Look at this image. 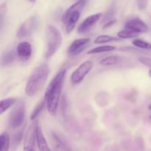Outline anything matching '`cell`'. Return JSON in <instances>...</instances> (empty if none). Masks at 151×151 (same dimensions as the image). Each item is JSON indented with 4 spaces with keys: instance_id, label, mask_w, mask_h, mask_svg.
<instances>
[{
    "instance_id": "1",
    "label": "cell",
    "mask_w": 151,
    "mask_h": 151,
    "mask_svg": "<svg viewBox=\"0 0 151 151\" xmlns=\"http://www.w3.org/2000/svg\"><path fill=\"white\" fill-rule=\"evenodd\" d=\"M66 75V69H62L58 72L50 83L44 94V100L46 102L47 110L49 113L53 116L57 114Z\"/></svg>"
},
{
    "instance_id": "2",
    "label": "cell",
    "mask_w": 151,
    "mask_h": 151,
    "mask_svg": "<svg viewBox=\"0 0 151 151\" xmlns=\"http://www.w3.org/2000/svg\"><path fill=\"white\" fill-rule=\"evenodd\" d=\"M50 73V68L47 63L37 66L29 78L25 86V93L29 97L36 95L45 85Z\"/></svg>"
},
{
    "instance_id": "3",
    "label": "cell",
    "mask_w": 151,
    "mask_h": 151,
    "mask_svg": "<svg viewBox=\"0 0 151 151\" xmlns=\"http://www.w3.org/2000/svg\"><path fill=\"white\" fill-rule=\"evenodd\" d=\"M63 41L61 32L56 27L49 25L47 29V42H46L44 58H50L60 49Z\"/></svg>"
},
{
    "instance_id": "4",
    "label": "cell",
    "mask_w": 151,
    "mask_h": 151,
    "mask_svg": "<svg viewBox=\"0 0 151 151\" xmlns=\"http://www.w3.org/2000/svg\"><path fill=\"white\" fill-rule=\"evenodd\" d=\"M26 107L23 100L16 102L13 106L8 117V126L10 129L16 130L22 128L24 122Z\"/></svg>"
},
{
    "instance_id": "5",
    "label": "cell",
    "mask_w": 151,
    "mask_h": 151,
    "mask_svg": "<svg viewBox=\"0 0 151 151\" xmlns=\"http://www.w3.org/2000/svg\"><path fill=\"white\" fill-rule=\"evenodd\" d=\"M94 67V63L91 60H88L83 62L80 66L72 72L71 75V83L73 85H77L82 82L87 75Z\"/></svg>"
},
{
    "instance_id": "6",
    "label": "cell",
    "mask_w": 151,
    "mask_h": 151,
    "mask_svg": "<svg viewBox=\"0 0 151 151\" xmlns=\"http://www.w3.org/2000/svg\"><path fill=\"white\" fill-rule=\"evenodd\" d=\"M38 25V18L36 16H31L21 24L18 29L16 35L19 38H23L29 36L37 29Z\"/></svg>"
},
{
    "instance_id": "7",
    "label": "cell",
    "mask_w": 151,
    "mask_h": 151,
    "mask_svg": "<svg viewBox=\"0 0 151 151\" xmlns=\"http://www.w3.org/2000/svg\"><path fill=\"white\" fill-rule=\"evenodd\" d=\"M125 29H128L137 34L146 33L148 32V27L145 22L139 18H133L127 21L125 24Z\"/></svg>"
},
{
    "instance_id": "8",
    "label": "cell",
    "mask_w": 151,
    "mask_h": 151,
    "mask_svg": "<svg viewBox=\"0 0 151 151\" xmlns=\"http://www.w3.org/2000/svg\"><path fill=\"white\" fill-rule=\"evenodd\" d=\"M90 39L88 38H81L75 39L72 42L68 48V53L70 55H78L86 48L87 45L89 44Z\"/></svg>"
},
{
    "instance_id": "9",
    "label": "cell",
    "mask_w": 151,
    "mask_h": 151,
    "mask_svg": "<svg viewBox=\"0 0 151 151\" xmlns=\"http://www.w3.org/2000/svg\"><path fill=\"white\" fill-rule=\"evenodd\" d=\"M32 45L27 41H22L16 47V54L19 60L22 61H27L32 56Z\"/></svg>"
},
{
    "instance_id": "10",
    "label": "cell",
    "mask_w": 151,
    "mask_h": 151,
    "mask_svg": "<svg viewBox=\"0 0 151 151\" xmlns=\"http://www.w3.org/2000/svg\"><path fill=\"white\" fill-rule=\"evenodd\" d=\"M102 16L101 13H96V14L91 15L88 16L83 20V22L79 25L78 28V32L79 33H85L87 31L90 29V28L92 27L100 19Z\"/></svg>"
},
{
    "instance_id": "11",
    "label": "cell",
    "mask_w": 151,
    "mask_h": 151,
    "mask_svg": "<svg viewBox=\"0 0 151 151\" xmlns=\"http://www.w3.org/2000/svg\"><path fill=\"white\" fill-rule=\"evenodd\" d=\"M80 16H81V11H76L74 12L65 19L61 20L63 24L66 26V31L67 33H70L73 30L77 22L79 20Z\"/></svg>"
},
{
    "instance_id": "12",
    "label": "cell",
    "mask_w": 151,
    "mask_h": 151,
    "mask_svg": "<svg viewBox=\"0 0 151 151\" xmlns=\"http://www.w3.org/2000/svg\"><path fill=\"white\" fill-rule=\"evenodd\" d=\"M36 145L39 151H52L39 125L37 128L36 131Z\"/></svg>"
},
{
    "instance_id": "13",
    "label": "cell",
    "mask_w": 151,
    "mask_h": 151,
    "mask_svg": "<svg viewBox=\"0 0 151 151\" xmlns=\"http://www.w3.org/2000/svg\"><path fill=\"white\" fill-rule=\"evenodd\" d=\"M24 129L23 127L19 129H18V131L15 133L14 134L12 137L11 139V150L12 151H16V149L19 147V144L21 143V142L22 141V139H24Z\"/></svg>"
},
{
    "instance_id": "14",
    "label": "cell",
    "mask_w": 151,
    "mask_h": 151,
    "mask_svg": "<svg viewBox=\"0 0 151 151\" xmlns=\"http://www.w3.org/2000/svg\"><path fill=\"white\" fill-rule=\"evenodd\" d=\"M122 58L120 56L116 55H111L106 56V58L102 59L100 61V64L103 66H112V65L118 64L120 63Z\"/></svg>"
},
{
    "instance_id": "15",
    "label": "cell",
    "mask_w": 151,
    "mask_h": 151,
    "mask_svg": "<svg viewBox=\"0 0 151 151\" xmlns=\"http://www.w3.org/2000/svg\"><path fill=\"white\" fill-rule=\"evenodd\" d=\"M0 151H9L11 146V140L7 132H3L0 137Z\"/></svg>"
},
{
    "instance_id": "16",
    "label": "cell",
    "mask_w": 151,
    "mask_h": 151,
    "mask_svg": "<svg viewBox=\"0 0 151 151\" xmlns=\"http://www.w3.org/2000/svg\"><path fill=\"white\" fill-rule=\"evenodd\" d=\"M16 103V100L13 97L3 99L0 102V114H3L6 111L14 106Z\"/></svg>"
},
{
    "instance_id": "17",
    "label": "cell",
    "mask_w": 151,
    "mask_h": 151,
    "mask_svg": "<svg viewBox=\"0 0 151 151\" xmlns=\"http://www.w3.org/2000/svg\"><path fill=\"white\" fill-rule=\"evenodd\" d=\"M116 50V47L114 46L111 45H103L100 47H97L95 48H93L91 50H88L87 54L93 55V54H99V53L108 52L114 51Z\"/></svg>"
},
{
    "instance_id": "18",
    "label": "cell",
    "mask_w": 151,
    "mask_h": 151,
    "mask_svg": "<svg viewBox=\"0 0 151 151\" xmlns=\"http://www.w3.org/2000/svg\"><path fill=\"white\" fill-rule=\"evenodd\" d=\"M120 38H118V37L111 36V35H100L95 38L94 43L96 44H101L111 42V41H120Z\"/></svg>"
},
{
    "instance_id": "19",
    "label": "cell",
    "mask_w": 151,
    "mask_h": 151,
    "mask_svg": "<svg viewBox=\"0 0 151 151\" xmlns=\"http://www.w3.org/2000/svg\"><path fill=\"white\" fill-rule=\"evenodd\" d=\"M46 106V102L44 100H43L42 101L39 102V103L37 104V106L34 108L33 111H32V114H31V116H30L31 121L36 120L37 117L39 116V114L41 113V111H43V109H44V106Z\"/></svg>"
},
{
    "instance_id": "20",
    "label": "cell",
    "mask_w": 151,
    "mask_h": 151,
    "mask_svg": "<svg viewBox=\"0 0 151 151\" xmlns=\"http://www.w3.org/2000/svg\"><path fill=\"white\" fill-rule=\"evenodd\" d=\"M139 34L137 32H134L132 30H130L128 29H124L122 30L119 31L117 33L118 38L120 39H131V38H134L138 36Z\"/></svg>"
},
{
    "instance_id": "21",
    "label": "cell",
    "mask_w": 151,
    "mask_h": 151,
    "mask_svg": "<svg viewBox=\"0 0 151 151\" xmlns=\"http://www.w3.org/2000/svg\"><path fill=\"white\" fill-rule=\"evenodd\" d=\"M14 60V54L11 50L5 52L1 57V64L3 66H8Z\"/></svg>"
},
{
    "instance_id": "22",
    "label": "cell",
    "mask_w": 151,
    "mask_h": 151,
    "mask_svg": "<svg viewBox=\"0 0 151 151\" xmlns=\"http://www.w3.org/2000/svg\"><path fill=\"white\" fill-rule=\"evenodd\" d=\"M132 44L134 47H137V48L142 49V50H151V44L147 42V41H144L142 39H139V38H136L132 41Z\"/></svg>"
},
{
    "instance_id": "23",
    "label": "cell",
    "mask_w": 151,
    "mask_h": 151,
    "mask_svg": "<svg viewBox=\"0 0 151 151\" xmlns=\"http://www.w3.org/2000/svg\"><path fill=\"white\" fill-rule=\"evenodd\" d=\"M137 1V7L140 10H144L147 6L148 0H136Z\"/></svg>"
},
{
    "instance_id": "24",
    "label": "cell",
    "mask_w": 151,
    "mask_h": 151,
    "mask_svg": "<svg viewBox=\"0 0 151 151\" xmlns=\"http://www.w3.org/2000/svg\"><path fill=\"white\" fill-rule=\"evenodd\" d=\"M139 61L141 63H144L145 65H147V66H151V59L150 58H139Z\"/></svg>"
},
{
    "instance_id": "25",
    "label": "cell",
    "mask_w": 151,
    "mask_h": 151,
    "mask_svg": "<svg viewBox=\"0 0 151 151\" xmlns=\"http://www.w3.org/2000/svg\"><path fill=\"white\" fill-rule=\"evenodd\" d=\"M116 23V20H115V19H113V20H110V21H109V22H106V24H105V25L104 26H103V28H108V27H111V25H113L114 24H115Z\"/></svg>"
},
{
    "instance_id": "26",
    "label": "cell",
    "mask_w": 151,
    "mask_h": 151,
    "mask_svg": "<svg viewBox=\"0 0 151 151\" xmlns=\"http://www.w3.org/2000/svg\"><path fill=\"white\" fill-rule=\"evenodd\" d=\"M23 151H35V150L34 147H32V148H23Z\"/></svg>"
},
{
    "instance_id": "27",
    "label": "cell",
    "mask_w": 151,
    "mask_h": 151,
    "mask_svg": "<svg viewBox=\"0 0 151 151\" xmlns=\"http://www.w3.org/2000/svg\"><path fill=\"white\" fill-rule=\"evenodd\" d=\"M28 1L31 3H35V1H36V0H28Z\"/></svg>"
},
{
    "instance_id": "28",
    "label": "cell",
    "mask_w": 151,
    "mask_h": 151,
    "mask_svg": "<svg viewBox=\"0 0 151 151\" xmlns=\"http://www.w3.org/2000/svg\"><path fill=\"white\" fill-rule=\"evenodd\" d=\"M148 109L149 110H150L151 111V103L150 105H149V106H148Z\"/></svg>"
},
{
    "instance_id": "29",
    "label": "cell",
    "mask_w": 151,
    "mask_h": 151,
    "mask_svg": "<svg viewBox=\"0 0 151 151\" xmlns=\"http://www.w3.org/2000/svg\"><path fill=\"white\" fill-rule=\"evenodd\" d=\"M149 75H150V77L151 78V69H150V70L149 71Z\"/></svg>"
},
{
    "instance_id": "30",
    "label": "cell",
    "mask_w": 151,
    "mask_h": 151,
    "mask_svg": "<svg viewBox=\"0 0 151 151\" xmlns=\"http://www.w3.org/2000/svg\"><path fill=\"white\" fill-rule=\"evenodd\" d=\"M150 119H151V114H150Z\"/></svg>"
}]
</instances>
